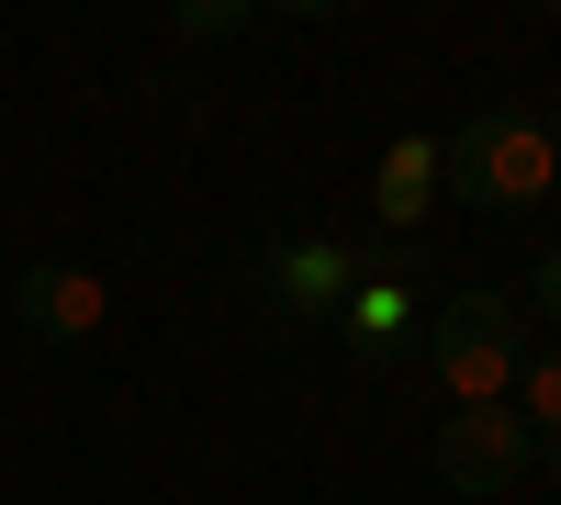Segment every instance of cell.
I'll return each mask as SVG.
<instances>
[{"instance_id": "8992f818", "label": "cell", "mask_w": 561, "mask_h": 505, "mask_svg": "<svg viewBox=\"0 0 561 505\" xmlns=\"http://www.w3.org/2000/svg\"><path fill=\"white\" fill-rule=\"evenodd\" d=\"M427 192H438V147H427V135H404V147L382 158V180H370V203H382V225H393V237H415Z\"/></svg>"}, {"instance_id": "3957f363", "label": "cell", "mask_w": 561, "mask_h": 505, "mask_svg": "<svg viewBox=\"0 0 561 505\" xmlns=\"http://www.w3.org/2000/svg\"><path fill=\"white\" fill-rule=\"evenodd\" d=\"M539 472V438L517 404H449V427H438V483L449 494H517Z\"/></svg>"}, {"instance_id": "7a4b0ae2", "label": "cell", "mask_w": 561, "mask_h": 505, "mask_svg": "<svg viewBox=\"0 0 561 505\" xmlns=\"http://www.w3.org/2000/svg\"><path fill=\"white\" fill-rule=\"evenodd\" d=\"M438 169H449V192L472 214H528V203L561 192V147L539 135V113H472L438 147Z\"/></svg>"}, {"instance_id": "ba28073f", "label": "cell", "mask_w": 561, "mask_h": 505, "mask_svg": "<svg viewBox=\"0 0 561 505\" xmlns=\"http://www.w3.org/2000/svg\"><path fill=\"white\" fill-rule=\"evenodd\" d=\"M415 269H427V248H415V237H382V248H359V282H393V292H415Z\"/></svg>"}, {"instance_id": "8fae6325", "label": "cell", "mask_w": 561, "mask_h": 505, "mask_svg": "<svg viewBox=\"0 0 561 505\" xmlns=\"http://www.w3.org/2000/svg\"><path fill=\"white\" fill-rule=\"evenodd\" d=\"M539 472H550V483H561V438H550V449H539Z\"/></svg>"}, {"instance_id": "7c38bea8", "label": "cell", "mask_w": 561, "mask_h": 505, "mask_svg": "<svg viewBox=\"0 0 561 505\" xmlns=\"http://www.w3.org/2000/svg\"><path fill=\"white\" fill-rule=\"evenodd\" d=\"M539 135H550V147H561V102H550V113H539Z\"/></svg>"}, {"instance_id": "52a82bcc", "label": "cell", "mask_w": 561, "mask_h": 505, "mask_svg": "<svg viewBox=\"0 0 561 505\" xmlns=\"http://www.w3.org/2000/svg\"><path fill=\"white\" fill-rule=\"evenodd\" d=\"M528 416V438H561V337L550 348H528V371H517V393H505Z\"/></svg>"}, {"instance_id": "30bf717a", "label": "cell", "mask_w": 561, "mask_h": 505, "mask_svg": "<svg viewBox=\"0 0 561 505\" xmlns=\"http://www.w3.org/2000/svg\"><path fill=\"white\" fill-rule=\"evenodd\" d=\"M539 314H550V326H561V248L539 259Z\"/></svg>"}, {"instance_id": "9c48e42d", "label": "cell", "mask_w": 561, "mask_h": 505, "mask_svg": "<svg viewBox=\"0 0 561 505\" xmlns=\"http://www.w3.org/2000/svg\"><path fill=\"white\" fill-rule=\"evenodd\" d=\"M180 34H192V45H225V34H248V0H192V12H180Z\"/></svg>"}, {"instance_id": "6da1fadb", "label": "cell", "mask_w": 561, "mask_h": 505, "mask_svg": "<svg viewBox=\"0 0 561 505\" xmlns=\"http://www.w3.org/2000/svg\"><path fill=\"white\" fill-rule=\"evenodd\" d=\"M427 371L449 382V404H505L517 371H528L517 292H449V303H427Z\"/></svg>"}, {"instance_id": "277c9868", "label": "cell", "mask_w": 561, "mask_h": 505, "mask_svg": "<svg viewBox=\"0 0 561 505\" xmlns=\"http://www.w3.org/2000/svg\"><path fill=\"white\" fill-rule=\"evenodd\" d=\"M12 314H23V326H34L45 348H79V337H90V326L113 314V292L90 282L79 259H34L23 282H12Z\"/></svg>"}, {"instance_id": "5b68a950", "label": "cell", "mask_w": 561, "mask_h": 505, "mask_svg": "<svg viewBox=\"0 0 561 505\" xmlns=\"http://www.w3.org/2000/svg\"><path fill=\"white\" fill-rule=\"evenodd\" d=\"M259 282H270L280 314H348V292H359V248L293 237V248H270V259H259Z\"/></svg>"}]
</instances>
